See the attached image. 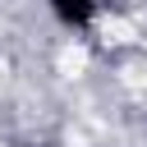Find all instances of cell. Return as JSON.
<instances>
[{"instance_id":"obj_1","label":"cell","mask_w":147,"mask_h":147,"mask_svg":"<svg viewBox=\"0 0 147 147\" xmlns=\"http://www.w3.org/2000/svg\"><path fill=\"white\" fill-rule=\"evenodd\" d=\"M46 14L64 28V32H92L101 0H46Z\"/></svg>"}]
</instances>
